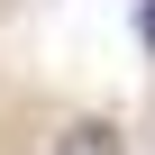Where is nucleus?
Returning <instances> with one entry per match:
<instances>
[{
    "instance_id": "obj_1",
    "label": "nucleus",
    "mask_w": 155,
    "mask_h": 155,
    "mask_svg": "<svg viewBox=\"0 0 155 155\" xmlns=\"http://www.w3.org/2000/svg\"><path fill=\"white\" fill-rule=\"evenodd\" d=\"M55 155H119V128H110V119H73V128L55 137Z\"/></svg>"
}]
</instances>
